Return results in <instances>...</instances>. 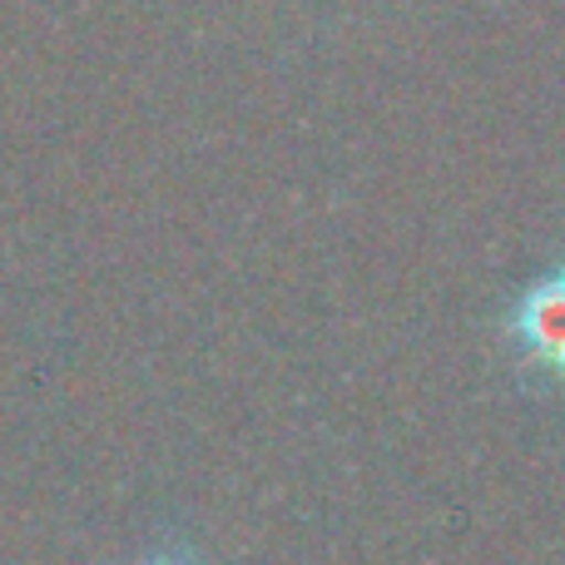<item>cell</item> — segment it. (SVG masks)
Wrapping results in <instances>:
<instances>
[{"label":"cell","instance_id":"1","mask_svg":"<svg viewBox=\"0 0 565 565\" xmlns=\"http://www.w3.org/2000/svg\"><path fill=\"white\" fill-rule=\"evenodd\" d=\"M507 332L526 362H536L551 377H565V268L541 274L511 302Z\"/></svg>","mask_w":565,"mask_h":565},{"label":"cell","instance_id":"2","mask_svg":"<svg viewBox=\"0 0 565 565\" xmlns=\"http://www.w3.org/2000/svg\"><path fill=\"white\" fill-rule=\"evenodd\" d=\"M149 565H184V561H149Z\"/></svg>","mask_w":565,"mask_h":565}]
</instances>
